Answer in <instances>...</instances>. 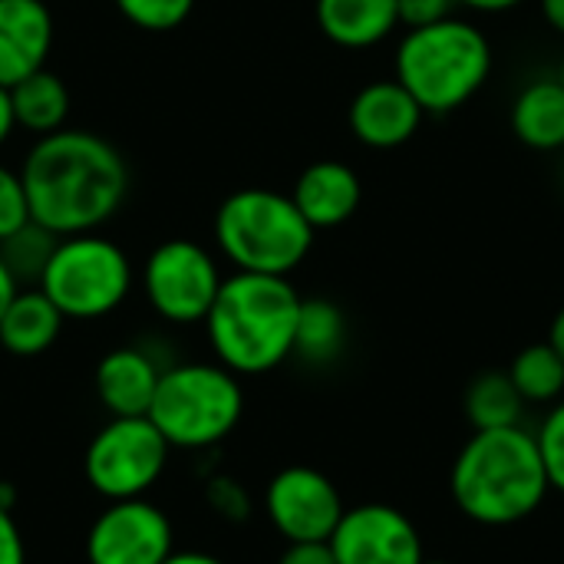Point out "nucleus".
Returning a JSON list of instances; mask_svg holds the SVG:
<instances>
[{
  "instance_id": "31",
  "label": "nucleus",
  "mask_w": 564,
  "mask_h": 564,
  "mask_svg": "<svg viewBox=\"0 0 564 564\" xmlns=\"http://www.w3.org/2000/svg\"><path fill=\"white\" fill-rule=\"evenodd\" d=\"M278 564H337L330 542H288Z\"/></svg>"
},
{
  "instance_id": "19",
  "label": "nucleus",
  "mask_w": 564,
  "mask_h": 564,
  "mask_svg": "<svg viewBox=\"0 0 564 564\" xmlns=\"http://www.w3.org/2000/svg\"><path fill=\"white\" fill-rule=\"evenodd\" d=\"M509 122L516 139L535 152L564 149V86L558 76L525 83L512 99Z\"/></svg>"
},
{
  "instance_id": "40",
  "label": "nucleus",
  "mask_w": 564,
  "mask_h": 564,
  "mask_svg": "<svg viewBox=\"0 0 564 564\" xmlns=\"http://www.w3.org/2000/svg\"><path fill=\"white\" fill-rule=\"evenodd\" d=\"M423 564H453V562H426V558H423Z\"/></svg>"
},
{
  "instance_id": "9",
  "label": "nucleus",
  "mask_w": 564,
  "mask_h": 564,
  "mask_svg": "<svg viewBox=\"0 0 564 564\" xmlns=\"http://www.w3.org/2000/svg\"><path fill=\"white\" fill-rule=\"evenodd\" d=\"M221 271L208 248L188 238L162 241L142 264V294L149 307L169 324H205L218 291Z\"/></svg>"
},
{
  "instance_id": "22",
  "label": "nucleus",
  "mask_w": 564,
  "mask_h": 564,
  "mask_svg": "<svg viewBox=\"0 0 564 564\" xmlns=\"http://www.w3.org/2000/svg\"><path fill=\"white\" fill-rule=\"evenodd\" d=\"M466 416L473 423V430H509V426H522V413H525V400L519 397L516 383L509 380L506 370H486L479 373L466 397H463Z\"/></svg>"
},
{
  "instance_id": "26",
  "label": "nucleus",
  "mask_w": 564,
  "mask_h": 564,
  "mask_svg": "<svg viewBox=\"0 0 564 564\" xmlns=\"http://www.w3.org/2000/svg\"><path fill=\"white\" fill-rule=\"evenodd\" d=\"M205 502L225 522H248L251 509H254L248 489L235 476H212L205 482Z\"/></svg>"
},
{
  "instance_id": "14",
  "label": "nucleus",
  "mask_w": 564,
  "mask_h": 564,
  "mask_svg": "<svg viewBox=\"0 0 564 564\" xmlns=\"http://www.w3.org/2000/svg\"><path fill=\"white\" fill-rule=\"evenodd\" d=\"M53 46V13L43 0H0V86L43 69Z\"/></svg>"
},
{
  "instance_id": "5",
  "label": "nucleus",
  "mask_w": 564,
  "mask_h": 564,
  "mask_svg": "<svg viewBox=\"0 0 564 564\" xmlns=\"http://www.w3.org/2000/svg\"><path fill=\"white\" fill-rule=\"evenodd\" d=\"M218 251L248 274L288 278L314 248V228L291 195L271 188H241L215 212Z\"/></svg>"
},
{
  "instance_id": "16",
  "label": "nucleus",
  "mask_w": 564,
  "mask_h": 564,
  "mask_svg": "<svg viewBox=\"0 0 564 564\" xmlns=\"http://www.w3.org/2000/svg\"><path fill=\"white\" fill-rule=\"evenodd\" d=\"M162 370L145 347H116L96 364L93 387L109 416H145Z\"/></svg>"
},
{
  "instance_id": "36",
  "label": "nucleus",
  "mask_w": 564,
  "mask_h": 564,
  "mask_svg": "<svg viewBox=\"0 0 564 564\" xmlns=\"http://www.w3.org/2000/svg\"><path fill=\"white\" fill-rule=\"evenodd\" d=\"M162 564H225L208 552H172Z\"/></svg>"
},
{
  "instance_id": "3",
  "label": "nucleus",
  "mask_w": 564,
  "mask_h": 564,
  "mask_svg": "<svg viewBox=\"0 0 564 564\" xmlns=\"http://www.w3.org/2000/svg\"><path fill=\"white\" fill-rule=\"evenodd\" d=\"M301 301L288 278L248 271L225 278L205 317L218 364L238 377H261L294 357Z\"/></svg>"
},
{
  "instance_id": "33",
  "label": "nucleus",
  "mask_w": 564,
  "mask_h": 564,
  "mask_svg": "<svg viewBox=\"0 0 564 564\" xmlns=\"http://www.w3.org/2000/svg\"><path fill=\"white\" fill-rule=\"evenodd\" d=\"M17 129V119H13V102H10V89L0 86V145L10 139V132Z\"/></svg>"
},
{
  "instance_id": "37",
  "label": "nucleus",
  "mask_w": 564,
  "mask_h": 564,
  "mask_svg": "<svg viewBox=\"0 0 564 564\" xmlns=\"http://www.w3.org/2000/svg\"><path fill=\"white\" fill-rule=\"evenodd\" d=\"M549 344L558 350V357L564 360V307L555 314V321H552V330H549Z\"/></svg>"
},
{
  "instance_id": "30",
  "label": "nucleus",
  "mask_w": 564,
  "mask_h": 564,
  "mask_svg": "<svg viewBox=\"0 0 564 564\" xmlns=\"http://www.w3.org/2000/svg\"><path fill=\"white\" fill-rule=\"evenodd\" d=\"M0 564H26V542L10 509H0Z\"/></svg>"
},
{
  "instance_id": "32",
  "label": "nucleus",
  "mask_w": 564,
  "mask_h": 564,
  "mask_svg": "<svg viewBox=\"0 0 564 564\" xmlns=\"http://www.w3.org/2000/svg\"><path fill=\"white\" fill-rule=\"evenodd\" d=\"M456 3L466 7V10H476V13H506V10H516L525 0H456Z\"/></svg>"
},
{
  "instance_id": "10",
  "label": "nucleus",
  "mask_w": 564,
  "mask_h": 564,
  "mask_svg": "<svg viewBox=\"0 0 564 564\" xmlns=\"http://www.w3.org/2000/svg\"><path fill=\"white\" fill-rule=\"evenodd\" d=\"M169 516L149 499L109 502L86 535L89 564H162L175 549Z\"/></svg>"
},
{
  "instance_id": "8",
  "label": "nucleus",
  "mask_w": 564,
  "mask_h": 564,
  "mask_svg": "<svg viewBox=\"0 0 564 564\" xmlns=\"http://www.w3.org/2000/svg\"><path fill=\"white\" fill-rule=\"evenodd\" d=\"M172 446L149 416H112L86 446V482L106 502L145 499L162 479Z\"/></svg>"
},
{
  "instance_id": "35",
  "label": "nucleus",
  "mask_w": 564,
  "mask_h": 564,
  "mask_svg": "<svg viewBox=\"0 0 564 564\" xmlns=\"http://www.w3.org/2000/svg\"><path fill=\"white\" fill-rule=\"evenodd\" d=\"M20 291V284L13 281V274L7 271V264L0 261V317H3V311H7V304L13 301V294Z\"/></svg>"
},
{
  "instance_id": "2",
  "label": "nucleus",
  "mask_w": 564,
  "mask_h": 564,
  "mask_svg": "<svg viewBox=\"0 0 564 564\" xmlns=\"http://www.w3.org/2000/svg\"><path fill=\"white\" fill-rule=\"evenodd\" d=\"M449 492L476 525L506 529L535 516L552 492L535 433L525 426L476 430L453 463Z\"/></svg>"
},
{
  "instance_id": "21",
  "label": "nucleus",
  "mask_w": 564,
  "mask_h": 564,
  "mask_svg": "<svg viewBox=\"0 0 564 564\" xmlns=\"http://www.w3.org/2000/svg\"><path fill=\"white\" fill-rule=\"evenodd\" d=\"M347 347V321L344 311L327 297L301 301L297 330H294V357L311 367L334 364Z\"/></svg>"
},
{
  "instance_id": "17",
  "label": "nucleus",
  "mask_w": 564,
  "mask_h": 564,
  "mask_svg": "<svg viewBox=\"0 0 564 564\" xmlns=\"http://www.w3.org/2000/svg\"><path fill=\"white\" fill-rule=\"evenodd\" d=\"M321 33L344 50H367L383 43L397 26V0H317Z\"/></svg>"
},
{
  "instance_id": "1",
  "label": "nucleus",
  "mask_w": 564,
  "mask_h": 564,
  "mask_svg": "<svg viewBox=\"0 0 564 564\" xmlns=\"http://www.w3.org/2000/svg\"><path fill=\"white\" fill-rule=\"evenodd\" d=\"M30 218L56 238L106 225L126 202L129 165L112 142L86 129L40 135L20 165Z\"/></svg>"
},
{
  "instance_id": "24",
  "label": "nucleus",
  "mask_w": 564,
  "mask_h": 564,
  "mask_svg": "<svg viewBox=\"0 0 564 564\" xmlns=\"http://www.w3.org/2000/svg\"><path fill=\"white\" fill-rule=\"evenodd\" d=\"M56 235L46 231L43 225H36L33 218L17 228L13 235H7L0 241V261L7 264V271L13 274L17 284H40V274L56 248Z\"/></svg>"
},
{
  "instance_id": "15",
  "label": "nucleus",
  "mask_w": 564,
  "mask_h": 564,
  "mask_svg": "<svg viewBox=\"0 0 564 564\" xmlns=\"http://www.w3.org/2000/svg\"><path fill=\"white\" fill-rule=\"evenodd\" d=\"M360 198H364L360 175L337 159H321L307 165L291 192V202L297 205V212L314 231L350 221L360 208Z\"/></svg>"
},
{
  "instance_id": "34",
  "label": "nucleus",
  "mask_w": 564,
  "mask_h": 564,
  "mask_svg": "<svg viewBox=\"0 0 564 564\" xmlns=\"http://www.w3.org/2000/svg\"><path fill=\"white\" fill-rule=\"evenodd\" d=\"M539 3H542L545 23H549L555 33H562L564 36V0H539Z\"/></svg>"
},
{
  "instance_id": "27",
  "label": "nucleus",
  "mask_w": 564,
  "mask_h": 564,
  "mask_svg": "<svg viewBox=\"0 0 564 564\" xmlns=\"http://www.w3.org/2000/svg\"><path fill=\"white\" fill-rule=\"evenodd\" d=\"M539 449H542V463L549 473V482L555 492L564 496V397L549 410L542 430L535 433Z\"/></svg>"
},
{
  "instance_id": "6",
  "label": "nucleus",
  "mask_w": 564,
  "mask_h": 564,
  "mask_svg": "<svg viewBox=\"0 0 564 564\" xmlns=\"http://www.w3.org/2000/svg\"><path fill=\"white\" fill-rule=\"evenodd\" d=\"M241 413V377L215 360L165 367L145 416L172 449H212L238 430Z\"/></svg>"
},
{
  "instance_id": "7",
  "label": "nucleus",
  "mask_w": 564,
  "mask_h": 564,
  "mask_svg": "<svg viewBox=\"0 0 564 564\" xmlns=\"http://www.w3.org/2000/svg\"><path fill=\"white\" fill-rule=\"evenodd\" d=\"M66 321H96L112 314L132 291V264L126 251L96 235L59 238L36 284Z\"/></svg>"
},
{
  "instance_id": "12",
  "label": "nucleus",
  "mask_w": 564,
  "mask_h": 564,
  "mask_svg": "<svg viewBox=\"0 0 564 564\" xmlns=\"http://www.w3.org/2000/svg\"><path fill=\"white\" fill-rule=\"evenodd\" d=\"M327 542L337 564H423V539L416 525L410 516L383 502L344 509Z\"/></svg>"
},
{
  "instance_id": "25",
  "label": "nucleus",
  "mask_w": 564,
  "mask_h": 564,
  "mask_svg": "<svg viewBox=\"0 0 564 564\" xmlns=\"http://www.w3.org/2000/svg\"><path fill=\"white\" fill-rule=\"evenodd\" d=\"M116 7L132 26L149 33H169L192 17L195 0H116Z\"/></svg>"
},
{
  "instance_id": "29",
  "label": "nucleus",
  "mask_w": 564,
  "mask_h": 564,
  "mask_svg": "<svg viewBox=\"0 0 564 564\" xmlns=\"http://www.w3.org/2000/svg\"><path fill=\"white\" fill-rule=\"evenodd\" d=\"M453 10H456V0H397V17H400V26L406 30L449 20Z\"/></svg>"
},
{
  "instance_id": "4",
  "label": "nucleus",
  "mask_w": 564,
  "mask_h": 564,
  "mask_svg": "<svg viewBox=\"0 0 564 564\" xmlns=\"http://www.w3.org/2000/svg\"><path fill=\"white\" fill-rule=\"evenodd\" d=\"M492 73L489 36L459 17L406 30L393 56V79L410 89L426 116L463 109Z\"/></svg>"
},
{
  "instance_id": "23",
  "label": "nucleus",
  "mask_w": 564,
  "mask_h": 564,
  "mask_svg": "<svg viewBox=\"0 0 564 564\" xmlns=\"http://www.w3.org/2000/svg\"><path fill=\"white\" fill-rule=\"evenodd\" d=\"M506 373L525 403H558L564 397V360L549 340L519 350Z\"/></svg>"
},
{
  "instance_id": "20",
  "label": "nucleus",
  "mask_w": 564,
  "mask_h": 564,
  "mask_svg": "<svg viewBox=\"0 0 564 564\" xmlns=\"http://www.w3.org/2000/svg\"><path fill=\"white\" fill-rule=\"evenodd\" d=\"M10 102H13L17 126L33 135H50V132L63 129V122L69 116V89L46 66L30 73L17 86H10Z\"/></svg>"
},
{
  "instance_id": "38",
  "label": "nucleus",
  "mask_w": 564,
  "mask_h": 564,
  "mask_svg": "<svg viewBox=\"0 0 564 564\" xmlns=\"http://www.w3.org/2000/svg\"><path fill=\"white\" fill-rule=\"evenodd\" d=\"M13 506H17L13 486H10V482H0V509H10V512H13Z\"/></svg>"
},
{
  "instance_id": "39",
  "label": "nucleus",
  "mask_w": 564,
  "mask_h": 564,
  "mask_svg": "<svg viewBox=\"0 0 564 564\" xmlns=\"http://www.w3.org/2000/svg\"><path fill=\"white\" fill-rule=\"evenodd\" d=\"M555 76H558V83L564 86V56H562V63H558V73H555Z\"/></svg>"
},
{
  "instance_id": "18",
  "label": "nucleus",
  "mask_w": 564,
  "mask_h": 564,
  "mask_svg": "<svg viewBox=\"0 0 564 564\" xmlns=\"http://www.w3.org/2000/svg\"><path fill=\"white\" fill-rule=\"evenodd\" d=\"M63 321L40 288H20L0 317V347L13 357H40L59 340Z\"/></svg>"
},
{
  "instance_id": "13",
  "label": "nucleus",
  "mask_w": 564,
  "mask_h": 564,
  "mask_svg": "<svg viewBox=\"0 0 564 564\" xmlns=\"http://www.w3.org/2000/svg\"><path fill=\"white\" fill-rule=\"evenodd\" d=\"M423 116V106L410 96L406 86L397 79H377L354 96L347 122L354 139L367 149H397L420 132Z\"/></svg>"
},
{
  "instance_id": "28",
  "label": "nucleus",
  "mask_w": 564,
  "mask_h": 564,
  "mask_svg": "<svg viewBox=\"0 0 564 564\" xmlns=\"http://www.w3.org/2000/svg\"><path fill=\"white\" fill-rule=\"evenodd\" d=\"M26 221H30V205H26L23 178L20 172L0 165V241L17 228H23Z\"/></svg>"
},
{
  "instance_id": "11",
  "label": "nucleus",
  "mask_w": 564,
  "mask_h": 564,
  "mask_svg": "<svg viewBox=\"0 0 564 564\" xmlns=\"http://www.w3.org/2000/svg\"><path fill=\"white\" fill-rule=\"evenodd\" d=\"M264 512L288 542H327L344 516V499L324 473L288 466L268 482Z\"/></svg>"
}]
</instances>
